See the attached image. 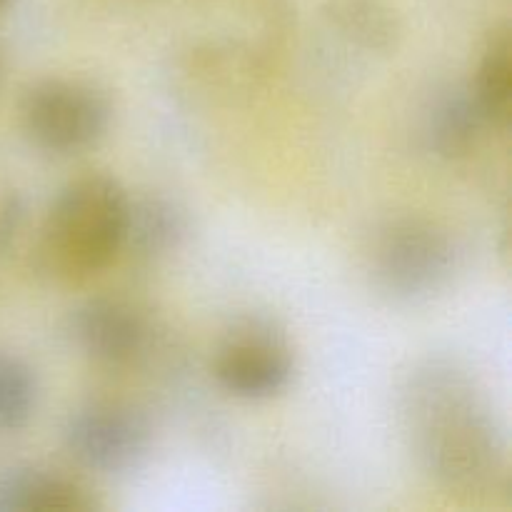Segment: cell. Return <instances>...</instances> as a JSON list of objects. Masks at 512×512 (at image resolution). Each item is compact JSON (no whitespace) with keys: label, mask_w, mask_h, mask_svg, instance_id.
<instances>
[{"label":"cell","mask_w":512,"mask_h":512,"mask_svg":"<svg viewBox=\"0 0 512 512\" xmlns=\"http://www.w3.org/2000/svg\"><path fill=\"white\" fill-rule=\"evenodd\" d=\"M403 438L420 473L453 498H510V443L488 390L453 358L420 360L398 393Z\"/></svg>","instance_id":"6da1fadb"},{"label":"cell","mask_w":512,"mask_h":512,"mask_svg":"<svg viewBox=\"0 0 512 512\" xmlns=\"http://www.w3.org/2000/svg\"><path fill=\"white\" fill-rule=\"evenodd\" d=\"M130 193L108 173L68 180L50 200L33 245L30 270L48 288H78L105 273L125 250Z\"/></svg>","instance_id":"7a4b0ae2"},{"label":"cell","mask_w":512,"mask_h":512,"mask_svg":"<svg viewBox=\"0 0 512 512\" xmlns=\"http://www.w3.org/2000/svg\"><path fill=\"white\" fill-rule=\"evenodd\" d=\"M373 288L395 305H420L453 283L460 250L453 233L420 213L380 220L365 248Z\"/></svg>","instance_id":"3957f363"},{"label":"cell","mask_w":512,"mask_h":512,"mask_svg":"<svg viewBox=\"0 0 512 512\" xmlns=\"http://www.w3.org/2000/svg\"><path fill=\"white\" fill-rule=\"evenodd\" d=\"M18 123L25 140L50 158H75L93 150L113 125L108 93L83 78L48 75L23 90Z\"/></svg>","instance_id":"277c9868"},{"label":"cell","mask_w":512,"mask_h":512,"mask_svg":"<svg viewBox=\"0 0 512 512\" xmlns=\"http://www.w3.org/2000/svg\"><path fill=\"white\" fill-rule=\"evenodd\" d=\"M210 373L225 395L243 403H268L295 378V348L275 315H235L215 340Z\"/></svg>","instance_id":"5b68a950"},{"label":"cell","mask_w":512,"mask_h":512,"mask_svg":"<svg viewBox=\"0 0 512 512\" xmlns=\"http://www.w3.org/2000/svg\"><path fill=\"white\" fill-rule=\"evenodd\" d=\"M60 440L78 468L113 478L133 473L150 458L153 425L128 400L93 398L70 410Z\"/></svg>","instance_id":"8992f818"},{"label":"cell","mask_w":512,"mask_h":512,"mask_svg":"<svg viewBox=\"0 0 512 512\" xmlns=\"http://www.w3.org/2000/svg\"><path fill=\"white\" fill-rule=\"evenodd\" d=\"M68 338L88 363L103 370H125L150 353L153 325L135 303L100 293L70 310Z\"/></svg>","instance_id":"52a82bcc"},{"label":"cell","mask_w":512,"mask_h":512,"mask_svg":"<svg viewBox=\"0 0 512 512\" xmlns=\"http://www.w3.org/2000/svg\"><path fill=\"white\" fill-rule=\"evenodd\" d=\"M100 503L80 480L38 463L0 468V512H93Z\"/></svg>","instance_id":"ba28073f"},{"label":"cell","mask_w":512,"mask_h":512,"mask_svg":"<svg viewBox=\"0 0 512 512\" xmlns=\"http://www.w3.org/2000/svg\"><path fill=\"white\" fill-rule=\"evenodd\" d=\"M485 133L488 123L470 93V85H443L425 105L420 138L425 150L438 160L455 163L468 158Z\"/></svg>","instance_id":"9c48e42d"},{"label":"cell","mask_w":512,"mask_h":512,"mask_svg":"<svg viewBox=\"0 0 512 512\" xmlns=\"http://www.w3.org/2000/svg\"><path fill=\"white\" fill-rule=\"evenodd\" d=\"M190 235L188 210L168 195H130L125 250L140 263H158L183 248Z\"/></svg>","instance_id":"30bf717a"},{"label":"cell","mask_w":512,"mask_h":512,"mask_svg":"<svg viewBox=\"0 0 512 512\" xmlns=\"http://www.w3.org/2000/svg\"><path fill=\"white\" fill-rule=\"evenodd\" d=\"M468 85L490 133L508 135L512 120V43L508 23L498 25L488 35Z\"/></svg>","instance_id":"8fae6325"},{"label":"cell","mask_w":512,"mask_h":512,"mask_svg":"<svg viewBox=\"0 0 512 512\" xmlns=\"http://www.w3.org/2000/svg\"><path fill=\"white\" fill-rule=\"evenodd\" d=\"M40 398L38 373L23 355L0 350V438L23 433L35 418Z\"/></svg>","instance_id":"7c38bea8"},{"label":"cell","mask_w":512,"mask_h":512,"mask_svg":"<svg viewBox=\"0 0 512 512\" xmlns=\"http://www.w3.org/2000/svg\"><path fill=\"white\" fill-rule=\"evenodd\" d=\"M328 18L340 35L370 50H385L398 35V20L385 0H330Z\"/></svg>","instance_id":"4fadbf2b"},{"label":"cell","mask_w":512,"mask_h":512,"mask_svg":"<svg viewBox=\"0 0 512 512\" xmlns=\"http://www.w3.org/2000/svg\"><path fill=\"white\" fill-rule=\"evenodd\" d=\"M25 213H28V205L23 195L8 193L0 198V258L13 245L18 230L23 228Z\"/></svg>","instance_id":"5bb4252c"},{"label":"cell","mask_w":512,"mask_h":512,"mask_svg":"<svg viewBox=\"0 0 512 512\" xmlns=\"http://www.w3.org/2000/svg\"><path fill=\"white\" fill-rule=\"evenodd\" d=\"M5 3H8V0H0V8H3V5H5Z\"/></svg>","instance_id":"9a60e30c"}]
</instances>
